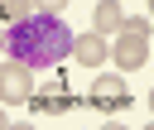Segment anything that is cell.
Masks as SVG:
<instances>
[{
  "instance_id": "6da1fadb",
  "label": "cell",
  "mask_w": 154,
  "mask_h": 130,
  "mask_svg": "<svg viewBox=\"0 0 154 130\" xmlns=\"http://www.w3.org/2000/svg\"><path fill=\"white\" fill-rule=\"evenodd\" d=\"M5 53H14V63H24L29 72L34 67H53L72 53V29L58 19V14H19L10 29H5Z\"/></svg>"
},
{
  "instance_id": "7a4b0ae2",
  "label": "cell",
  "mask_w": 154,
  "mask_h": 130,
  "mask_svg": "<svg viewBox=\"0 0 154 130\" xmlns=\"http://www.w3.org/2000/svg\"><path fill=\"white\" fill-rule=\"evenodd\" d=\"M29 91H34V72H29L24 63H0V101L24 106Z\"/></svg>"
},
{
  "instance_id": "3957f363",
  "label": "cell",
  "mask_w": 154,
  "mask_h": 130,
  "mask_svg": "<svg viewBox=\"0 0 154 130\" xmlns=\"http://www.w3.org/2000/svg\"><path fill=\"white\" fill-rule=\"evenodd\" d=\"M24 106H29L34 116H63V111H72V106H77V91H67L63 82H48L38 96L29 91V101H24Z\"/></svg>"
},
{
  "instance_id": "277c9868",
  "label": "cell",
  "mask_w": 154,
  "mask_h": 130,
  "mask_svg": "<svg viewBox=\"0 0 154 130\" xmlns=\"http://www.w3.org/2000/svg\"><path fill=\"white\" fill-rule=\"evenodd\" d=\"M106 53L116 58V67L135 72V67H144V58H149V39H144V34H116V48H106Z\"/></svg>"
},
{
  "instance_id": "5b68a950",
  "label": "cell",
  "mask_w": 154,
  "mask_h": 130,
  "mask_svg": "<svg viewBox=\"0 0 154 130\" xmlns=\"http://www.w3.org/2000/svg\"><path fill=\"white\" fill-rule=\"evenodd\" d=\"M87 101H91L96 111H120V106H130V87H125L120 77H96Z\"/></svg>"
},
{
  "instance_id": "8992f818",
  "label": "cell",
  "mask_w": 154,
  "mask_h": 130,
  "mask_svg": "<svg viewBox=\"0 0 154 130\" xmlns=\"http://www.w3.org/2000/svg\"><path fill=\"white\" fill-rule=\"evenodd\" d=\"M67 58H77V63L96 67V63L106 58V34H96V29H91V34H77V39H72V53H67Z\"/></svg>"
},
{
  "instance_id": "52a82bcc",
  "label": "cell",
  "mask_w": 154,
  "mask_h": 130,
  "mask_svg": "<svg viewBox=\"0 0 154 130\" xmlns=\"http://www.w3.org/2000/svg\"><path fill=\"white\" fill-rule=\"evenodd\" d=\"M120 0H96V10H91V24H96V34H116L120 29Z\"/></svg>"
},
{
  "instance_id": "ba28073f",
  "label": "cell",
  "mask_w": 154,
  "mask_h": 130,
  "mask_svg": "<svg viewBox=\"0 0 154 130\" xmlns=\"http://www.w3.org/2000/svg\"><path fill=\"white\" fill-rule=\"evenodd\" d=\"M116 34H144V39H149V19H144V14H120V29H116Z\"/></svg>"
},
{
  "instance_id": "9c48e42d",
  "label": "cell",
  "mask_w": 154,
  "mask_h": 130,
  "mask_svg": "<svg viewBox=\"0 0 154 130\" xmlns=\"http://www.w3.org/2000/svg\"><path fill=\"white\" fill-rule=\"evenodd\" d=\"M29 10H34L29 0H0V19H10V24H14L19 14H29Z\"/></svg>"
},
{
  "instance_id": "30bf717a",
  "label": "cell",
  "mask_w": 154,
  "mask_h": 130,
  "mask_svg": "<svg viewBox=\"0 0 154 130\" xmlns=\"http://www.w3.org/2000/svg\"><path fill=\"white\" fill-rule=\"evenodd\" d=\"M34 10H43V14H63L67 10V0H29Z\"/></svg>"
},
{
  "instance_id": "8fae6325",
  "label": "cell",
  "mask_w": 154,
  "mask_h": 130,
  "mask_svg": "<svg viewBox=\"0 0 154 130\" xmlns=\"http://www.w3.org/2000/svg\"><path fill=\"white\" fill-rule=\"evenodd\" d=\"M0 130H5V111H0Z\"/></svg>"
},
{
  "instance_id": "7c38bea8",
  "label": "cell",
  "mask_w": 154,
  "mask_h": 130,
  "mask_svg": "<svg viewBox=\"0 0 154 130\" xmlns=\"http://www.w3.org/2000/svg\"><path fill=\"white\" fill-rule=\"evenodd\" d=\"M0 48H5V29H0Z\"/></svg>"
}]
</instances>
